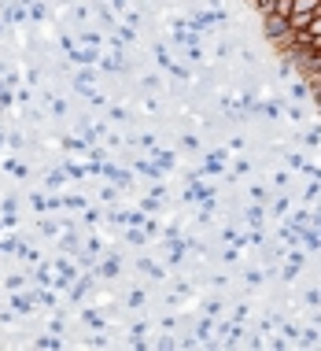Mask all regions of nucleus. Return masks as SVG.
<instances>
[{"instance_id":"f257e3e1","label":"nucleus","mask_w":321,"mask_h":351,"mask_svg":"<svg viewBox=\"0 0 321 351\" xmlns=\"http://www.w3.org/2000/svg\"><path fill=\"white\" fill-rule=\"evenodd\" d=\"M266 34L273 37V41H285V37L292 34L288 19H285V15H273V12H266Z\"/></svg>"}]
</instances>
